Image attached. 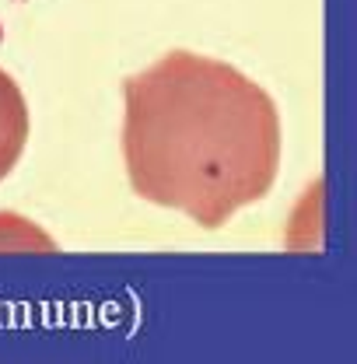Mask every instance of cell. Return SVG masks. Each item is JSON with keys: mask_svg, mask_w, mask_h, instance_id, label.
<instances>
[{"mask_svg": "<svg viewBox=\"0 0 357 364\" xmlns=\"http://www.w3.org/2000/svg\"><path fill=\"white\" fill-rule=\"evenodd\" d=\"M123 158L140 200L221 228L280 168V116L256 81L176 49L123 81Z\"/></svg>", "mask_w": 357, "mask_h": 364, "instance_id": "6da1fadb", "label": "cell"}, {"mask_svg": "<svg viewBox=\"0 0 357 364\" xmlns=\"http://www.w3.org/2000/svg\"><path fill=\"white\" fill-rule=\"evenodd\" d=\"M28 144V105L11 74L0 70V179L18 165Z\"/></svg>", "mask_w": 357, "mask_h": 364, "instance_id": "7a4b0ae2", "label": "cell"}]
</instances>
